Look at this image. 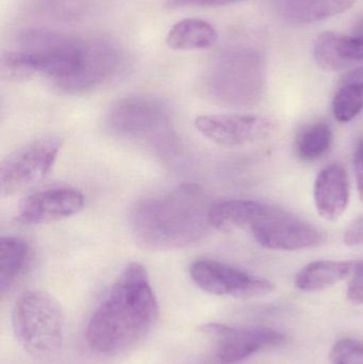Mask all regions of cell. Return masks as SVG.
<instances>
[{"label":"cell","instance_id":"8","mask_svg":"<svg viewBox=\"0 0 363 364\" xmlns=\"http://www.w3.org/2000/svg\"><path fill=\"white\" fill-rule=\"evenodd\" d=\"M190 276L198 288L217 296L253 299L266 296L275 290L274 284L266 278L211 259L192 263Z\"/></svg>","mask_w":363,"mask_h":364},{"label":"cell","instance_id":"4","mask_svg":"<svg viewBox=\"0 0 363 364\" xmlns=\"http://www.w3.org/2000/svg\"><path fill=\"white\" fill-rule=\"evenodd\" d=\"M207 91L221 104L249 107L259 102L266 85V61L249 47H232L213 58L206 73Z\"/></svg>","mask_w":363,"mask_h":364},{"label":"cell","instance_id":"22","mask_svg":"<svg viewBox=\"0 0 363 364\" xmlns=\"http://www.w3.org/2000/svg\"><path fill=\"white\" fill-rule=\"evenodd\" d=\"M330 359L332 364H363V342L340 340L332 348Z\"/></svg>","mask_w":363,"mask_h":364},{"label":"cell","instance_id":"3","mask_svg":"<svg viewBox=\"0 0 363 364\" xmlns=\"http://www.w3.org/2000/svg\"><path fill=\"white\" fill-rule=\"evenodd\" d=\"M93 60L92 38L80 40L46 30L21 34L4 53L2 70L10 77L42 75L70 94L85 93Z\"/></svg>","mask_w":363,"mask_h":364},{"label":"cell","instance_id":"7","mask_svg":"<svg viewBox=\"0 0 363 364\" xmlns=\"http://www.w3.org/2000/svg\"><path fill=\"white\" fill-rule=\"evenodd\" d=\"M62 144L59 136H45L10 154L0 168L2 194H15L44 181L55 166Z\"/></svg>","mask_w":363,"mask_h":364},{"label":"cell","instance_id":"9","mask_svg":"<svg viewBox=\"0 0 363 364\" xmlns=\"http://www.w3.org/2000/svg\"><path fill=\"white\" fill-rule=\"evenodd\" d=\"M195 127L215 144L238 147L271 138L278 124L266 115H200L195 119Z\"/></svg>","mask_w":363,"mask_h":364},{"label":"cell","instance_id":"14","mask_svg":"<svg viewBox=\"0 0 363 364\" xmlns=\"http://www.w3.org/2000/svg\"><path fill=\"white\" fill-rule=\"evenodd\" d=\"M351 183L347 168L339 162L320 171L313 184V199L318 214L327 222H336L347 211Z\"/></svg>","mask_w":363,"mask_h":364},{"label":"cell","instance_id":"11","mask_svg":"<svg viewBox=\"0 0 363 364\" xmlns=\"http://www.w3.org/2000/svg\"><path fill=\"white\" fill-rule=\"evenodd\" d=\"M251 232L262 247L281 252L317 247L325 240L319 229L283 210L277 215L254 226Z\"/></svg>","mask_w":363,"mask_h":364},{"label":"cell","instance_id":"12","mask_svg":"<svg viewBox=\"0 0 363 364\" xmlns=\"http://www.w3.org/2000/svg\"><path fill=\"white\" fill-rule=\"evenodd\" d=\"M85 205V197L77 188L58 186L38 191L23 199L17 218L27 225L46 224L78 213Z\"/></svg>","mask_w":363,"mask_h":364},{"label":"cell","instance_id":"23","mask_svg":"<svg viewBox=\"0 0 363 364\" xmlns=\"http://www.w3.org/2000/svg\"><path fill=\"white\" fill-rule=\"evenodd\" d=\"M347 297L356 304H363V259L356 260L355 269L347 288Z\"/></svg>","mask_w":363,"mask_h":364},{"label":"cell","instance_id":"5","mask_svg":"<svg viewBox=\"0 0 363 364\" xmlns=\"http://www.w3.org/2000/svg\"><path fill=\"white\" fill-rule=\"evenodd\" d=\"M12 327L19 346L36 358L53 356L63 346V310L45 291L30 290L19 297L13 310Z\"/></svg>","mask_w":363,"mask_h":364},{"label":"cell","instance_id":"20","mask_svg":"<svg viewBox=\"0 0 363 364\" xmlns=\"http://www.w3.org/2000/svg\"><path fill=\"white\" fill-rule=\"evenodd\" d=\"M363 110V66L350 72L341 81L334 100L332 112L337 121L347 123Z\"/></svg>","mask_w":363,"mask_h":364},{"label":"cell","instance_id":"26","mask_svg":"<svg viewBox=\"0 0 363 364\" xmlns=\"http://www.w3.org/2000/svg\"><path fill=\"white\" fill-rule=\"evenodd\" d=\"M243 0H170L172 6H222Z\"/></svg>","mask_w":363,"mask_h":364},{"label":"cell","instance_id":"6","mask_svg":"<svg viewBox=\"0 0 363 364\" xmlns=\"http://www.w3.org/2000/svg\"><path fill=\"white\" fill-rule=\"evenodd\" d=\"M106 124L109 132L117 138L151 142L168 132L170 112L158 98L129 96L117 100L111 107Z\"/></svg>","mask_w":363,"mask_h":364},{"label":"cell","instance_id":"25","mask_svg":"<svg viewBox=\"0 0 363 364\" xmlns=\"http://www.w3.org/2000/svg\"><path fill=\"white\" fill-rule=\"evenodd\" d=\"M354 175H355L356 186L359 194L360 200L363 203V136L356 143L353 157Z\"/></svg>","mask_w":363,"mask_h":364},{"label":"cell","instance_id":"17","mask_svg":"<svg viewBox=\"0 0 363 364\" xmlns=\"http://www.w3.org/2000/svg\"><path fill=\"white\" fill-rule=\"evenodd\" d=\"M355 265L356 261H313L298 272L296 286L305 292L326 290L353 275Z\"/></svg>","mask_w":363,"mask_h":364},{"label":"cell","instance_id":"10","mask_svg":"<svg viewBox=\"0 0 363 364\" xmlns=\"http://www.w3.org/2000/svg\"><path fill=\"white\" fill-rule=\"evenodd\" d=\"M202 331L217 341V359L221 364H236L256 353L281 346L286 337L266 327L234 328L220 323L202 325Z\"/></svg>","mask_w":363,"mask_h":364},{"label":"cell","instance_id":"19","mask_svg":"<svg viewBox=\"0 0 363 364\" xmlns=\"http://www.w3.org/2000/svg\"><path fill=\"white\" fill-rule=\"evenodd\" d=\"M217 29L208 21L185 18L177 21L166 36V44L174 50L209 48L217 42Z\"/></svg>","mask_w":363,"mask_h":364},{"label":"cell","instance_id":"24","mask_svg":"<svg viewBox=\"0 0 363 364\" xmlns=\"http://www.w3.org/2000/svg\"><path fill=\"white\" fill-rule=\"evenodd\" d=\"M343 242L349 247L363 246V215L356 218L350 224L343 235Z\"/></svg>","mask_w":363,"mask_h":364},{"label":"cell","instance_id":"13","mask_svg":"<svg viewBox=\"0 0 363 364\" xmlns=\"http://www.w3.org/2000/svg\"><path fill=\"white\" fill-rule=\"evenodd\" d=\"M318 66L326 72H340L363 63V16L349 33L324 32L313 45Z\"/></svg>","mask_w":363,"mask_h":364},{"label":"cell","instance_id":"1","mask_svg":"<svg viewBox=\"0 0 363 364\" xmlns=\"http://www.w3.org/2000/svg\"><path fill=\"white\" fill-rule=\"evenodd\" d=\"M159 316L148 272L140 263H130L92 314L85 333L87 346L100 356H121L147 337Z\"/></svg>","mask_w":363,"mask_h":364},{"label":"cell","instance_id":"18","mask_svg":"<svg viewBox=\"0 0 363 364\" xmlns=\"http://www.w3.org/2000/svg\"><path fill=\"white\" fill-rule=\"evenodd\" d=\"M358 0H283L281 16L294 25H308L342 14Z\"/></svg>","mask_w":363,"mask_h":364},{"label":"cell","instance_id":"2","mask_svg":"<svg viewBox=\"0 0 363 364\" xmlns=\"http://www.w3.org/2000/svg\"><path fill=\"white\" fill-rule=\"evenodd\" d=\"M211 205L200 186L181 184L139 203L130 218L132 235L151 250L185 248L200 241L210 228Z\"/></svg>","mask_w":363,"mask_h":364},{"label":"cell","instance_id":"16","mask_svg":"<svg viewBox=\"0 0 363 364\" xmlns=\"http://www.w3.org/2000/svg\"><path fill=\"white\" fill-rule=\"evenodd\" d=\"M32 250L21 237L0 239V293L10 292L31 267Z\"/></svg>","mask_w":363,"mask_h":364},{"label":"cell","instance_id":"15","mask_svg":"<svg viewBox=\"0 0 363 364\" xmlns=\"http://www.w3.org/2000/svg\"><path fill=\"white\" fill-rule=\"evenodd\" d=\"M283 210L264 201L253 199H229L211 205L209 220L217 230L232 231L249 229L277 215Z\"/></svg>","mask_w":363,"mask_h":364},{"label":"cell","instance_id":"21","mask_svg":"<svg viewBox=\"0 0 363 364\" xmlns=\"http://www.w3.org/2000/svg\"><path fill=\"white\" fill-rule=\"evenodd\" d=\"M332 130L326 122L303 128L296 140V154L304 162H315L327 154L332 144Z\"/></svg>","mask_w":363,"mask_h":364}]
</instances>
